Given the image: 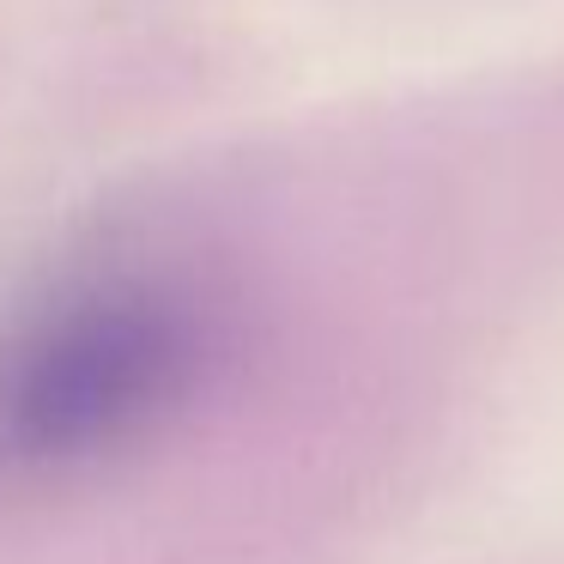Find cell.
<instances>
[{
  "label": "cell",
  "instance_id": "cell-1",
  "mask_svg": "<svg viewBox=\"0 0 564 564\" xmlns=\"http://www.w3.org/2000/svg\"><path fill=\"white\" fill-rule=\"evenodd\" d=\"M237 280L164 231H104L0 297V528L134 498L231 406Z\"/></svg>",
  "mask_w": 564,
  "mask_h": 564
}]
</instances>
